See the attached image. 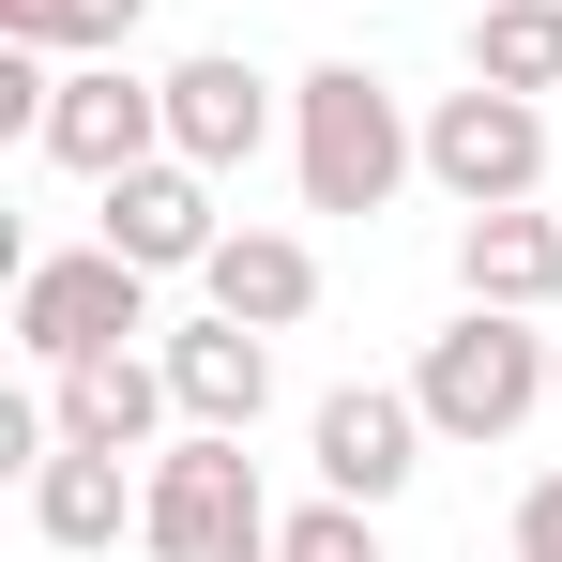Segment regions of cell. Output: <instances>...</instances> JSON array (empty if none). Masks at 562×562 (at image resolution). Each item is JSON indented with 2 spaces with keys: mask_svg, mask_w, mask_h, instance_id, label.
I'll return each instance as SVG.
<instances>
[{
  "mask_svg": "<svg viewBox=\"0 0 562 562\" xmlns=\"http://www.w3.org/2000/svg\"><path fill=\"white\" fill-rule=\"evenodd\" d=\"M426 168V122L395 106V77L380 61H304L289 77V183H304V213H395V183Z\"/></svg>",
  "mask_w": 562,
  "mask_h": 562,
  "instance_id": "cell-1",
  "label": "cell"
},
{
  "mask_svg": "<svg viewBox=\"0 0 562 562\" xmlns=\"http://www.w3.org/2000/svg\"><path fill=\"white\" fill-rule=\"evenodd\" d=\"M274 486H259V457L228 441V426H183V441H153V471H137V548L153 562H274Z\"/></svg>",
  "mask_w": 562,
  "mask_h": 562,
  "instance_id": "cell-2",
  "label": "cell"
},
{
  "mask_svg": "<svg viewBox=\"0 0 562 562\" xmlns=\"http://www.w3.org/2000/svg\"><path fill=\"white\" fill-rule=\"evenodd\" d=\"M548 380H562V335H532L517 304H457L441 335H426V366H411V395H426V426L441 441H517L532 411H548Z\"/></svg>",
  "mask_w": 562,
  "mask_h": 562,
  "instance_id": "cell-3",
  "label": "cell"
},
{
  "mask_svg": "<svg viewBox=\"0 0 562 562\" xmlns=\"http://www.w3.org/2000/svg\"><path fill=\"white\" fill-rule=\"evenodd\" d=\"M153 289L168 274H137L122 244H77V259H15V350L61 380V366H92V350H137V335H168L153 319Z\"/></svg>",
  "mask_w": 562,
  "mask_h": 562,
  "instance_id": "cell-4",
  "label": "cell"
},
{
  "mask_svg": "<svg viewBox=\"0 0 562 562\" xmlns=\"http://www.w3.org/2000/svg\"><path fill=\"white\" fill-rule=\"evenodd\" d=\"M426 183L457 213H502V198H548V106L532 92H426Z\"/></svg>",
  "mask_w": 562,
  "mask_h": 562,
  "instance_id": "cell-5",
  "label": "cell"
},
{
  "mask_svg": "<svg viewBox=\"0 0 562 562\" xmlns=\"http://www.w3.org/2000/svg\"><path fill=\"white\" fill-rule=\"evenodd\" d=\"M426 395L411 380H335L319 411H304V457H319V486L335 502H411V471H426Z\"/></svg>",
  "mask_w": 562,
  "mask_h": 562,
  "instance_id": "cell-6",
  "label": "cell"
},
{
  "mask_svg": "<svg viewBox=\"0 0 562 562\" xmlns=\"http://www.w3.org/2000/svg\"><path fill=\"white\" fill-rule=\"evenodd\" d=\"M46 168H77V183H122V168H153L168 153V77H137V61H61V106H46V137H31Z\"/></svg>",
  "mask_w": 562,
  "mask_h": 562,
  "instance_id": "cell-7",
  "label": "cell"
},
{
  "mask_svg": "<svg viewBox=\"0 0 562 562\" xmlns=\"http://www.w3.org/2000/svg\"><path fill=\"white\" fill-rule=\"evenodd\" d=\"M274 106H289V92L244 61V46H198V61H168V153L228 183V168H259V153H274Z\"/></svg>",
  "mask_w": 562,
  "mask_h": 562,
  "instance_id": "cell-8",
  "label": "cell"
},
{
  "mask_svg": "<svg viewBox=\"0 0 562 562\" xmlns=\"http://www.w3.org/2000/svg\"><path fill=\"white\" fill-rule=\"evenodd\" d=\"M153 366H168V395H183V426H259L274 411V335L259 319H228V304H198V319H168L153 335Z\"/></svg>",
  "mask_w": 562,
  "mask_h": 562,
  "instance_id": "cell-9",
  "label": "cell"
},
{
  "mask_svg": "<svg viewBox=\"0 0 562 562\" xmlns=\"http://www.w3.org/2000/svg\"><path fill=\"white\" fill-rule=\"evenodd\" d=\"M92 198H106V228H92V244H122L137 274H198V259L228 244L213 168H183V153H153V168H122V183H92Z\"/></svg>",
  "mask_w": 562,
  "mask_h": 562,
  "instance_id": "cell-10",
  "label": "cell"
},
{
  "mask_svg": "<svg viewBox=\"0 0 562 562\" xmlns=\"http://www.w3.org/2000/svg\"><path fill=\"white\" fill-rule=\"evenodd\" d=\"M46 411H61V441H92V457H153V441L183 426V395H168L153 350H92V366H61Z\"/></svg>",
  "mask_w": 562,
  "mask_h": 562,
  "instance_id": "cell-11",
  "label": "cell"
},
{
  "mask_svg": "<svg viewBox=\"0 0 562 562\" xmlns=\"http://www.w3.org/2000/svg\"><path fill=\"white\" fill-rule=\"evenodd\" d=\"M457 304H517V319H548V304H562V213H532V198L457 213Z\"/></svg>",
  "mask_w": 562,
  "mask_h": 562,
  "instance_id": "cell-12",
  "label": "cell"
},
{
  "mask_svg": "<svg viewBox=\"0 0 562 562\" xmlns=\"http://www.w3.org/2000/svg\"><path fill=\"white\" fill-rule=\"evenodd\" d=\"M198 304H228V319L289 335V319L319 304V244H304V228H259V213H244V228H228V244L198 259Z\"/></svg>",
  "mask_w": 562,
  "mask_h": 562,
  "instance_id": "cell-13",
  "label": "cell"
},
{
  "mask_svg": "<svg viewBox=\"0 0 562 562\" xmlns=\"http://www.w3.org/2000/svg\"><path fill=\"white\" fill-rule=\"evenodd\" d=\"M122 517H137V486H122V457H92V441H61V457L31 471V532H46L61 562L122 548Z\"/></svg>",
  "mask_w": 562,
  "mask_h": 562,
  "instance_id": "cell-14",
  "label": "cell"
},
{
  "mask_svg": "<svg viewBox=\"0 0 562 562\" xmlns=\"http://www.w3.org/2000/svg\"><path fill=\"white\" fill-rule=\"evenodd\" d=\"M471 77L548 106L562 92V0H486V15H471Z\"/></svg>",
  "mask_w": 562,
  "mask_h": 562,
  "instance_id": "cell-15",
  "label": "cell"
},
{
  "mask_svg": "<svg viewBox=\"0 0 562 562\" xmlns=\"http://www.w3.org/2000/svg\"><path fill=\"white\" fill-rule=\"evenodd\" d=\"M137 15H153V0H0V31H15V46H46V61H122V46H137Z\"/></svg>",
  "mask_w": 562,
  "mask_h": 562,
  "instance_id": "cell-16",
  "label": "cell"
},
{
  "mask_svg": "<svg viewBox=\"0 0 562 562\" xmlns=\"http://www.w3.org/2000/svg\"><path fill=\"white\" fill-rule=\"evenodd\" d=\"M274 562H380V502H335V486H319V502L274 532Z\"/></svg>",
  "mask_w": 562,
  "mask_h": 562,
  "instance_id": "cell-17",
  "label": "cell"
},
{
  "mask_svg": "<svg viewBox=\"0 0 562 562\" xmlns=\"http://www.w3.org/2000/svg\"><path fill=\"white\" fill-rule=\"evenodd\" d=\"M502 562H562V471H532V486H517V532H502Z\"/></svg>",
  "mask_w": 562,
  "mask_h": 562,
  "instance_id": "cell-18",
  "label": "cell"
},
{
  "mask_svg": "<svg viewBox=\"0 0 562 562\" xmlns=\"http://www.w3.org/2000/svg\"><path fill=\"white\" fill-rule=\"evenodd\" d=\"M548 411H562V380H548Z\"/></svg>",
  "mask_w": 562,
  "mask_h": 562,
  "instance_id": "cell-19",
  "label": "cell"
}]
</instances>
